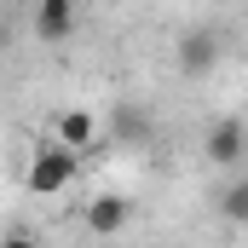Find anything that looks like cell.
<instances>
[{
	"label": "cell",
	"instance_id": "6da1fadb",
	"mask_svg": "<svg viewBox=\"0 0 248 248\" xmlns=\"http://www.w3.org/2000/svg\"><path fill=\"white\" fill-rule=\"evenodd\" d=\"M23 185L35 190V196H58L63 185H75V156L63 150L58 139H46L41 150H35V162H29V179Z\"/></svg>",
	"mask_w": 248,
	"mask_h": 248
},
{
	"label": "cell",
	"instance_id": "7a4b0ae2",
	"mask_svg": "<svg viewBox=\"0 0 248 248\" xmlns=\"http://www.w3.org/2000/svg\"><path fill=\"white\" fill-rule=\"evenodd\" d=\"M202 156H208L214 168L248 162V122H243V116H219V122L202 133Z\"/></svg>",
	"mask_w": 248,
	"mask_h": 248
},
{
	"label": "cell",
	"instance_id": "3957f363",
	"mask_svg": "<svg viewBox=\"0 0 248 248\" xmlns=\"http://www.w3.org/2000/svg\"><path fill=\"white\" fill-rule=\"evenodd\" d=\"M58 144L75 156V150H93L98 144V116L93 110H63L58 116Z\"/></svg>",
	"mask_w": 248,
	"mask_h": 248
},
{
	"label": "cell",
	"instance_id": "277c9868",
	"mask_svg": "<svg viewBox=\"0 0 248 248\" xmlns=\"http://www.w3.org/2000/svg\"><path fill=\"white\" fill-rule=\"evenodd\" d=\"M122 225H127V196H110V190H104V196L87 202V231H93V237H116Z\"/></svg>",
	"mask_w": 248,
	"mask_h": 248
},
{
	"label": "cell",
	"instance_id": "5b68a950",
	"mask_svg": "<svg viewBox=\"0 0 248 248\" xmlns=\"http://www.w3.org/2000/svg\"><path fill=\"white\" fill-rule=\"evenodd\" d=\"M150 110H144V104H116V110H110V139H122V144H144V139H150Z\"/></svg>",
	"mask_w": 248,
	"mask_h": 248
},
{
	"label": "cell",
	"instance_id": "8992f818",
	"mask_svg": "<svg viewBox=\"0 0 248 248\" xmlns=\"http://www.w3.org/2000/svg\"><path fill=\"white\" fill-rule=\"evenodd\" d=\"M69 29H75V6L69 0H41L35 6V35L41 41H63Z\"/></svg>",
	"mask_w": 248,
	"mask_h": 248
},
{
	"label": "cell",
	"instance_id": "52a82bcc",
	"mask_svg": "<svg viewBox=\"0 0 248 248\" xmlns=\"http://www.w3.org/2000/svg\"><path fill=\"white\" fill-rule=\"evenodd\" d=\"M214 58H219V41H214L208 29L179 41V69H185V75H202V69H214Z\"/></svg>",
	"mask_w": 248,
	"mask_h": 248
},
{
	"label": "cell",
	"instance_id": "ba28073f",
	"mask_svg": "<svg viewBox=\"0 0 248 248\" xmlns=\"http://www.w3.org/2000/svg\"><path fill=\"white\" fill-rule=\"evenodd\" d=\"M219 214H225L231 225H243V231H248V179H231V185H225V196H219Z\"/></svg>",
	"mask_w": 248,
	"mask_h": 248
},
{
	"label": "cell",
	"instance_id": "9c48e42d",
	"mask_svg": "<svg viewBox=\"0 0 248 248\" xmlns=\"http://www.w3.org/2000/svg\"><path fill=\"white\" fill-rule=\"evenodd\" d=\"M0 248H41V243H35L29 231H12V237H6V243H0Z\"/></svg>",
	"mask_w": 248,
	"mask_h": 248
}]
</instances>
